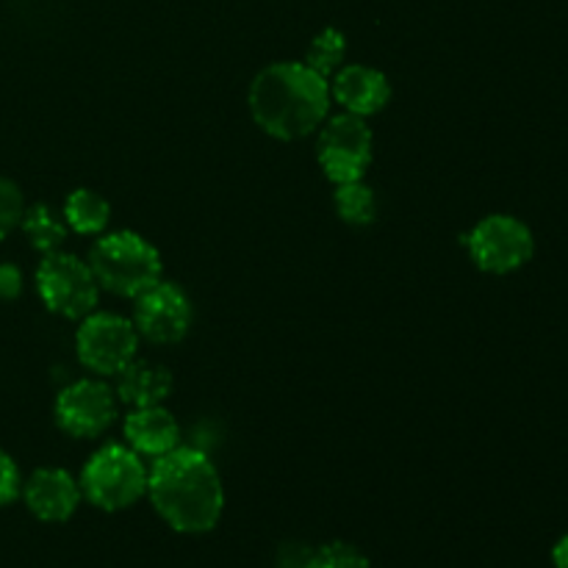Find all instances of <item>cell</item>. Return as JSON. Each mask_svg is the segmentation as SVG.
<instances>
[{
  "mask_svg": "<svg viewBox=\"0 0 568 568\" xmlns=\"http://www.w3.org/2000/svg\"><path fill=\"white\" fill-rule=\"evenodd\" d=\"M148 494L161 519L178 532L200 536L214 530L225 508L220 471L200 449L175 447L155 458Z\"/></svg>",
  "mask_w": 568,
  "mask_h": 568,
  "instance_id": "cell-1",
  "label": "cell"
},
{
  "mask_svg": "<svg viewBox=\"0 0 568 568\" xmlns=\"http://www.w3.org/2000/svg\"><path fill=\"white\" fill-rule=\"evenodd\" d=\"M331 83L305 61H277L261 70L250 83V111L261 131L294 142L327 120Z\"/></svg>",
  "mask_w": 568,
  "mask_h": 568,
  "instance_id": "cell-2",
  "label": "cell"
},
{
  "mask_svg": "<svg viewBox=\"0 0 568 568\" xmlns=\"http://www.w3.org/2000/svg\"><path fill=\"white\" fill-rule=\"evenodd\" d=\"M89 266L100 288L116 297H136L161 281V253L144 236L133 231L105 233L89 250Z\"/></svg>",
  "mask_w": 568,
  "mask_h": 568,
  "instance_id": "cell-3",
  "label": "cell"
},
{
  "mask_svg": "<svg viewBox=\"0 0 568 568\" xmlns=\"http://www.w3.org/2000/svg\"><path fill=\"white\" fill-rule=\"evenodd\" d=\"M148 466L142 455L122 444H105L89 458L81 475V494L100 510H125L148 494Z\"/></svg>",
  "mask_w": 568,
  "mask_h": 568,
  "instance_id": "cell-4",
  "label": "cell"
},
{
  "mask_svg": "<svg viewBox=\"0 0 568 568\" xmlns=\"http://www.w3.org/2000/svg\"><path fill=\"white\" fill-rule=\"evenodd\" d=\"M37 292L48 311L64 320H83L98 308L100 283L89 261L55 250L42 258L37 270Z\"/></svg>",
  "mask_w": 568,
  "mask_h": 568,
  "instance_id": "cell-5",
  "label": "cell"
},
{
  "mask_svg": "<svg viewBox=\"0 0 568 568\" xmlns=\"http://www.w3.org/2000/svg\"><path fill=\"white\" fill-rule=\"evenodd\" d=\"M75 349L81 364L100 377H116L139 349V331L133 320L111 311H92L83 316L75 333Z\"/></svg>",
  "mask_w": 568,
  "mask_h": 568,
  "instance_id": "cell-6",
  "label": "cell"
},
{
  "mask_svg": "<svg viewBox=\"0 0 568 568\" xmlns=\"http://www.w3.org/2000/svg\"><path fill=\"white\" fill-rule=\"evenodd\" d=\"M372 148H375V139L364 116L344 111L322 122L316 159L333 183H349L366 175L372 164Z\"/></svg>",
  "mask_w": 568,
  "mask_h": 568,
  "instance_id": "cell-7",
  "label": "cell"
},
{
  "mask_svg": "<svg viewBox=\"0 0 568 568\" xmlns=\"http://www.w3.org/2000/svg\"><path fill=\"white\" fill-rule=\"evenodd\" d=\"M471 261L488 275H508L521 270L536 253L532 231L508 214H491L477 222L466 236Z\"/></svg>",
  "mask_w": 568,
  "mask_h": 568,
  "instance_id": "cell-8",
  "label": "cell"
},
{
  "mask_svg": "<svg viewBox=\"0 0 568 568\" xmlns=\"http://www.w3.org/2000/svg\"><path fill=\"white\" fill-rule=\"evenodd\" d=\"M133 325L150 344H178L192 327V303L178 283L159 281L133 297Z\"/></svg>",
  "mask_w": 568,
  "mask_h": 568,
  "instance_id": "cell-9",
  "label": "cell"
},
{
  "mask_svg": "<svg viewBox=\"0 0 568 568\" xmlns=\"http://www.w3.org/2000/svg\"><path fill=\"white\" fill-rule=\"evenodd\" d=\"M116 392L103 381H75L55 397V422L72 438H98L116 419Z\"/></svg>",
  "mask_w": 568,
  "mask_h": 568,
  "instance_id": "cell-10",
  "label": "cell"
},
{
  "mask_svg": "<svg viewBox=\"0 0 568 568\" xmlns=\"http://www.w3.org/2000/svg\"><path fill=\"white\" fill-rule=\"evenodd\" d=\"M22 499L39 521H67L81 503V483L72 480L70 471L48 466L28 477Z\"/></svg>",
  "mask_w": 568,
  "mask_h": 568,
  "instance_id": "cell-11",
  "label": "cell"
},
{
  "mask_svg": "<svg viewBox=\"0 0 568 568\" xmlns=\"http://www.w3.org/2000/svg\"><path fill=\"white\" fill-rule=\"evenodd\" d=\"M331 98L342 105L344 111L355 116H372L383 111V105L392 98V83L381 70L366 64H344L333 75Z\"/></svg>",
  "mask_w": 568,
  "mask_h": 568,
  "instance_id": "cell-12",
  "label": "cell"
},
{
  "mask_svg": "<svg viewBox=\"0 0 568 568\" xmlns=\"http://www.w3.org/2000/svg\"><path fill=\"white\" fill-rule=\"evenodd\" d=\"M125 438L128 447L136 455L148 458H161L181 447V425L175 416L161 405H148V408H133L125 416Z\"/></svg>",
  "mask_w": 568,
  "mask_h": 568,
  "instance_id": "cell-13",
  "label": "cell"
},
{
  "mask_svg": "<svg viewBox=\"0 0 568 568\" xmlns=\"http://www.w3.org/2000/svg\"><path fill=\"white\" fill-rule=\"evenodd\" d=\"M172 394V375L166 366L153 361H136L116 372V399L131 408L161 405Z\"/></svg>",
  "mask_w": 568,
  "mask_h": 568,
  "instance_id": "cell-14",
  "label": "cell"
},
{
  "mask_svg": "<svg viewBox=\"0 0 568 568\" xmlns=\"http://www.w3.org/2000/svg\"><path fill=\"white\" fill-rule=\"evenodd\" d=\"M111 220L109 200L100 197L92 189H75L64 200V222L78 236H98Z\"/></svg>",
  "mask_w": 568,
  "mask_h": 568,
  "instance_id": "cell-15",
  "label": "cell"
},
{
  "mask_svg": "<svg viewBox=\"0 0 568 568\" xmlns=\"http://www.w3.org/2000/svg\"><path fill=\"white\" fill-rule=\"evenodd\" d=\"M20 227L22 233H26L28 244L44 255L61 250V244L67 242V233H70L67 222L59 220V214H55L48 203L26 205Z\"/></svg>",
  "mask_w": 568,
  "mask_h": 568,
  "instance_id": "cell-16",
  "label": "cell"
},
{
  "mask_svg": "<svg viewBox=\"0 0 568 568\" xmlns=\"http://www.w3.org/2000/svg\"><path fill=\"white\" fill-rule=\"evenodd\" d=\"M336 214L342 216L347 225H369L377 216V197L372 186H366L364 178L349 183H336Z\"/></svg>",
  "mask_w": 568,
  "mask_h": 568,
  "instance_id": "cell-17",
  "label": "cell"
},
{
  "mask_svg": "<svg viewBox=\"0 0 568 568\" xmlns=\"http://www.w3.org/2000/svg\"><path fill=\"white\" fill-rule=\"evenodd\" d=\"M344 59H347V39H344V33L338 28H325L311 42L305 64L314 72H320L322 78H331L342 70Z\"/></svg>",
  "mask_w": 568,
  "mask_h": 568,
  "instance_id": "cell-18",
  "label": "cell"
},
{
  "mask_svg": "<svg viewBox=\"0 0 568 568\" xmlns=\"http://www.w3.org/2000/svg\"><path fill=\"white\" fill-rule=\"evenodd\" d=\"M305 568H369V558L353 544L333 541L308 555Z\"/></svg>",
  "mask_w": 568,
  "mask_h": 568,
  "instance_id": "cell-19",
  "label": "cell"
},
{
  "mask_svg": "<svg viewBox=\"0 0 568 568\" xmlns=\"http://www.w3.org/2000/svg\"><path fill=\"white\" fill-rule=\"evenodd\" d=\"M22 214H26V197H22V189L17 186L14 181L0 175V242L20 227Z\"/></svg>",
  "mask_w": 568,
  "mask_h": 568,
  "instance_id": "cell-20",
  "label": "cell"
},
{
  "mask_svg": "<svg viewBox=\"0 0 568 568\" xmlns=\"http://www.w3.org/2000/svg\"><path fill=\"white\" fill-rule=\"evenodd\" d=\"M22 491V480H20V469H17L14 458L9 453L0 449V508L14 503Z\"/></svg>",
  "mask_w": 568,
  "mask_h": 568,
  "instance_id": "cell-21",
  "label": "cell"
},
{
  "mask_svg": "<svg viewBox=\"0 0 568 568\" xmlns=\"http://www.w3.org/2000/svg\"><path fill=\"white\" fill-rule=\"evenodd\" d=\"M22 294V272L14 264H0V300H17Z\"/></svg>",
  "mask_w": 568,
  "mask_h": 568,
  "instance_id": "cell-22",
  "label": "cell"
},
{
  "mask_svg": "<svg viewBox=\"0 0 568 568\" xmlns=\"http://www.w3.org/2000/svg\"><path fill=\"white\" fill-rule=\"evenodd\" d=\"M552 560L558 568H568V536H564L558 544H555Z\"/></svg>",
  "mask_w": 568,
  "mask_h": 568,
  "instance_id": "cell-23",
  "label": "cell"
},
{
  "mask_svg": "<svg viewBox=\"0 0 568 568\" xmlns=\"http://www.w3.org/2000/svg\"><path fill=\"white\" fill-rule=\"evenodd\" d=\"M305 560H308V558H305ZM305 560H303V564H300V566H294V568H305Z\"/></svg>",
  "mask_w": 568,
  "mask_h": 568,
  "instance_id": "cell-24",
  "label": "cell"
}]
</instances>
